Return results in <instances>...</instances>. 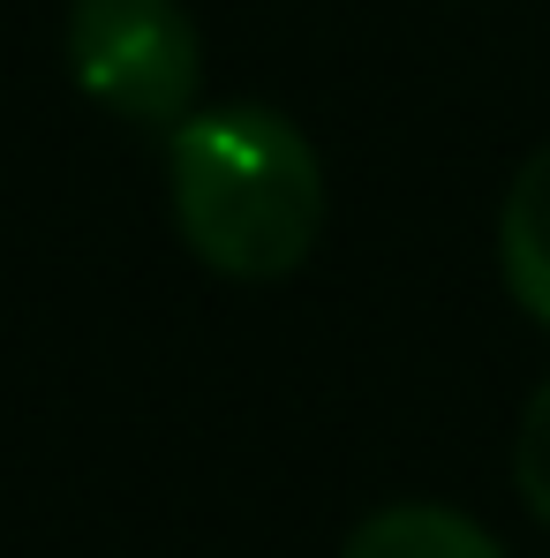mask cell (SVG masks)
I'll list each match as a JSON object with an SVG mask.
<instances>
[{
	"label": "cell",
	"mask_w": 550,
	"mask_h": 558,
	"mask_svg": "<svg viewBox=\"0 0 550 558\" xmlns=\"http://www.w3.org/2000/svg\"><path fill=\"white\" fill-rule=\"evenodd\" d=\"M167 204L196 265L286 279L317 250L325 167L279 106H204L167 129Z\"/></svg>",
	"instance_id": "1"
},
{
	"label": "cell",
	"mask_w": 550,
	"mask_h": 558,
	"mask_svg": "<svg viewBox=\"0 0 550 558\" xmlns=\"http://www.w3.org/2000/svg\"><path fill=\"white\" fill-rule=\"evenodd\" d=\"M69 76L113 121L174 129L204 84V38L182 0H76L69 8Z\"/></svg>",
	"instance_id": "2"
},
{
	"label": "cell",
	"mask_w": 550,
	"mask_h": 558,
	"mask_svg": "<svg viewBox=\"0 0 550 558\" xmlns=\"http://www.w3.org/2000/svg\"><path fill=\"white\" fill-rule=\"evenodd\" d=\"M498 265H505V287L513 302L550 325V144L513 174L505 189V211H498Z\"/></svg>",
	"instance_id": "3"
},
{
	"label": "cell",
	"mask_w": 550,
	"mask_h": 558,
	"mask_svg": "<svg viewBox=\"0 0 550 558\" xmlns=\"http://www.w3.org/2000/svg\"><path fill=\"white\" fill-rule=\"evenodd\" d=\"M340 558H505L490 529H475L453 506H384L347 536Z\"/></svg>",
	"instance_id": "4"
},
{
	"label": "cell",
	"mask_w": 550,
	"mask_h": 558,
	"mask_svg": "<svg viewBox=\"0 0 550 558\" xmlns=\"http://www.w3.org/2000/svg\"><path fill=\"white\" fill-rule=\"evenodd\" d=\"M513 483L528 498V513L550 521V377L536 385L528 415H521V438H513Z\"/></svg>",
	"instance_id": "5"
}]
</instances>
